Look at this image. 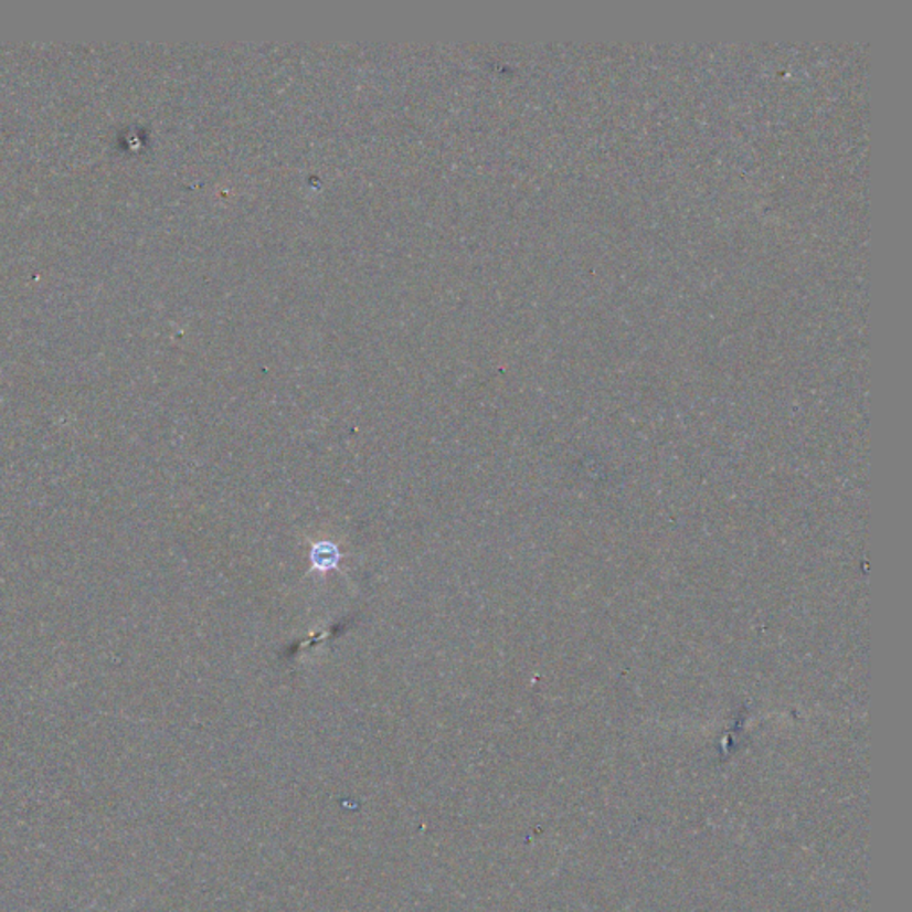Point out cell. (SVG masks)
Returning a JSON list of instances; mask_svg holds the SVG:
<instances>
[{"label": "cell", "instance_id": "6da1fadb", "mask_svg": "<svg viewBox=\"0 0 912 912\" xmlns=\"http://www.w3.org/2000/svg\"><path fill=\"white\" fill-rule=\"evenodd\" d=\"M341 556L342 554L339 553L337 545L330 544V542H321V544L314 545L310 562H312V569L327 572L337 568Z\"/></svg>", "mask_w": 912, "mask_h": 912}]
</instances>
